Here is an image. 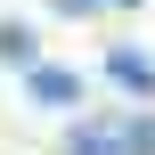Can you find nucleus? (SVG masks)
Masks as SVG:
<instances>
[{"label": "nucleus", "mask_w": 155, "mask_h": 155, "mask_svg": "<svg viewBox=\"0 0 155 155\" xmlns=\"http://www.w3.org/2000/svg\"><path fill=\"white\" fill-rule=\"evenodd\" d=\"M65 155H155V114H90L65 131Z\"/></svg>", "instance_id": "1"}, {"label": "nucleus", "mask_w": 155, "mask_h": 155, "mask_svg": "<svg viewBox=\"0 0 155 155\" xmlns=\"http://www.w3.org/2000/svg\"><path fill=\"white\" fill-rule=\"evenodd\" d=\"M25 82H33L41 106H82V74H65V65H33Z\"/></svg>", "instance_id": "2"}, {"label": "nucleus", "mask_w": 155, "mask_h": 155, "mask_svg": "<svg viewBox=\"0 0 155 155\" xmlns=\"http://www.w3.org/2000/svg\"><path fill=\"white\" fill-rule=\"evenodd\" d=\"M106 74H114L123 90H139V98H155V57H139V49H106Z\"/></svg>", "instance_id": "3"}, {"label": "nucleus", "mask_w": 155, "mask_h": 155, "mask_svg": "<svg viewBox=\"0 0 155 155\" xmlns=\"http://www.w3.org/2000/svg\"><path fill=\"white\" fill-rule=\"evenodd\" d=\"M0 65H25V74L41 65V49H33V33H25V25H0Z\"/></svg>", "instance_id": "4"}, {"label": "nucleus", "mask_w": 155, "mask_h": 155, "mask_svg": "<svg viewBox=\"0 0 155 155\" xmlns=\"http://www.w3.org/2000/svg\"><path fill=\"white\" fill-rule=\"evenodd\" d=\"M49 8H65V16H98V8H131V0H49Z\"/></svg>", "instance_id": "5"}]
</instances>
